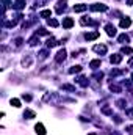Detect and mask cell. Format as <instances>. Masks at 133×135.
I'll return each instance as SVG.
<instances>
[{"mask_svg":"<svg viewBox=\"0 0 133 135\" xmlns=\"http://www.w3.org/2000/svg\"><path fill=\"white\" fill-rule=\"evenodd\" d=\"M22 42H24V39H22V38H16V39H14V44H16V46H20Z\"/></svg>","mask_w":133,"mask_h":135,"instance_id":"cell-30","label":"cell"},{"mask_svg":"<svg viewBox=\"0 0 133 135\" xmlns=\"http://www.w3.org/2000/svg\"><path fill=\"white\" fill-rule=\"evenodd\" d=\"M102 77H103V72H96L94 74V79H97V80H100Z\"/></svg>","mask_w":133,"mask_h":135,"instance_id":"cell-31","label":"cell"},{"mask_svg":"<svg viewBox=\"0 0 133 135\" xmlns=\"http://www.w3.org/2000/svg\"><path fill=\"white\" fill-rule=\"evenodd\" d=\"M72 25H74V19H72V17H66V19L63 21V27H64V28H71Z\"/></svg>","mask_w":133,"mask_h":135,"instance_id":"cell-8","label":"cell"},{"mask_svg":"<svg viewBox=\"0 0 133 135\" xmlns=\"http://www.w3.org/2000/svg\"><path fill=\"white\" fill-rule=\"evenodd\" d=\"M110 61H111L113 65H117V63L122 61V55H117V54H116V55H111V57H110Z\"/></svg>","mask_w":133,"mask_h":135,"instance_id":"cell-9","label":"cell"},{"mask_svg":"<svg viewBox=\"0 0 133 135\" xmlns=\"http://www.w3.org/2000/svg\"><path fill=\"white\" fill-rule=\"evenodd\" d=\"M127 132H128V133H133V126H128V127H127Z\"/></svg>","mask_w":133,"mask_h":135,"instance_id":"cell-36","label":"cell"},{"mask_svg":"<svg viewBox=\"0 0 133 135\" xmlns=\"http://www.w3.org/2000/svg\"><path fill=\"white\" fill-rule=\"evenodd\" d=\"M10 2H11V0H3V3H5V5H8Z\"/></svg>","mask_w":133,"mask_h":135,"instance_id":"cell-39","label":"cell"},{"mask_svg":"<svg viewBox=\"0 0 133 135\" xmlns=\"http://www.w3.org/2000/svg\"><path fill=\"white\" fill-rule=\"evenodd\" d=\"M127 5H133V0H127Z\"/></svg>","mask_w":133,"mask_h":135,"instance_id":"cell-38","label":"cell"},{"mask_svg":"<svg viewBox=\"0 0 133 135\" xmlns=\"http://www.w3.org/2000/svg\"><path fill=\"white\" fill-rule=\"evenodd\" d=\"M105 30H107V35H110V36H116V27H114V25L107 24V25H105Z\"/></svg>","mask_w":133,"mask_h":135,"instance_id":"cell-3","label":"cell"},{"mask_svg":"<svg viewBox=\"0 0 133 135\" xmlns=\"http://www.w3.org/2000/svg\"><path fill=\"white\" fill-rule=\"evenodd\" d=\"M13 7H14L16 10H22V8L25 7V0H16Z\"/></svg>","mask_w":133,"mask_h":135,"instance_id":"cell-12","label":"cell"},{"mask_svg":"<svg viewBox=\"0 0 133 135\" xmlns=\"http://www.w3.org/2000/svg\"><path fill=\"white\" fill-rule=\"evenodd\" d=\"M57 44H58V41H57V39L49 38V39H47V42H46V46H47L49 49H52V47H55V46H57Z\"/></svg>","mask_w":133,"mask_h":135,"instance_id":"cell-11","label":"cell"},{"mask_svg":"<svg viewBox=\"0 0 133 135\" xmlns=\"http://www.w3.org/2000/svg\"><path fill=\"white\" fill-rule=\"evenodd\" d=\"M89 135H97V133H89Z\"/></svg>","mask_w":133,"mask_h":135,"instance_id":"cell-40","label":"cell"},{"mask_svg":"<svg viewBox=\"0 0 133 135\" xmlns=\"http://www.w3.org/2000/svg\"><path fill=\"white\" fill-rule=\"evenodd\" d=\"M116 104H117V107H119V108H124V104H125V101H124V99H121V101H117Z\"/></svg>","mask_w":133,"mask_h":135,"instance_id":"cell-32","label":"cell"},{"mask_svg":"<svg viewBox=\"0 0 133 135\" xmlns=\"http://www.w3.org/2000/svg\"><path fill=\"white\" fill-rule=\"evenodd\" d=\"M64 10H66V3L60 2V3H58V7H57V13H61V11H64Z\"/></svg>","mask_w":133,"mask_h":135,"instance_id":"cell-18","label":"cell"},{"mask_svg":"<svg viewBox=\"0 0 133 135\" xmlns=\"http://www.w3.org/2000/svg\"><path fill=\"white\" fill-rule=\"evenodd\" d=\"M47 55H49V52H47V50H41V52H39V58H41V60H46V58H47Z\"/></svg>","mask_w":133,"mask_h":135,"instance_id":"cell-23","label":"cell"},{"mask_svg":"<svg viewBox=\"0 0 133 135\" xmlns=\"http://www.w3.org/2000/svg\"><path fill=\"white\" fill-rule=\"evenodd\" d=\"M89 10H91V11H107V10H108V7H107V5H103V3H94V5H91V7H89Z\"/></svg>","mask_w":133,"mask_h":135,"instance_id":"cell-1","label":"cell"},{"mask_svg":"<svg viewBox=\"0 0 133 135\" xmlns=\"http://www.w3.org/2000/svg\"><path fill=\"white\" fill-rule=\"evenodd\" d=\"M11 105L17 108V107H20V101L19 99H11Z\"/></svg>","mask_w":133,"mask_h":135,"instance_id":"cell-26","label":"cell"},{"mask_svg":"<svg viewBox=\"0 0 133 135\" xmlns=\"http://www.w3.org/2000/svg\"><path fill=\"white\" fill-rule=\"evenodd\" d=\"M66 55H67V52H66L64 49H61V50L57 54V57H55V61H57V63H63V61L66 60Z\"/></svg>","mask_w":133,"mask_h":135,"instance_id":"cell-2","label":"cell"},{"mask_svg":"<svg viewBox=\"0 0 133 135\" xmlns=\"http://www.w3.org/2000/svg\"><path fill=\"white\" fill-rule=\"evenodd\" d=\"M117 39H119V42H128V41H130L128 35H125V33H124V35H119V38H117Z\"/></svg>","mask_w":133,"mask_h":135,"instance_id":"cell-15","label":"cell"},{"mask_svg":"<svg viewBox=\"0 0 133 135\" xmlns=\"http://www.w3.org/2000/svg\"><path fill=\"white\" fill-rule=\"evenodd\" d=\"M39 16H41V17H50V16H52V11H50V10H44V11L39 13Z\"/></svg>","mask_w":133,"mask_h":135,"instance_id":"cell-16","label":"cell"},{"mask_svg":"<svg viewBox=\"0 0 133 135\" xmlns=\"http://www.w3.org/2000/svg\"><path fill=\"white\" fill-rule=\"evenodd\" d=\"M85 38H86L88 41H93V39L99 38V31H91V33H86V35H85Z\"/></svg>","mask_w":133,"mask_h":135,"instance_id":"cell-10","label":"cell"},{"mask_svg":"<svg viewBox=\"0 0 133 135\" xmlns=\"http://www.w3.org/2000/svg\"><path fill=\"white\" fill-rule=\"evenodd\" d=\"M22 98H24V99H25L27 102H30V101H31V96H30V94H24Z\"/></svg>","mask_w":133,"mask_h":135,"instance_id":"cell-34","label":"cell"},{"mask_svg":"<svg viewBox=\"0 0 133 135\" xmlns=\"http://www.w3.org/2000/svg\"><path fill=\"white\" fill-rule=\"evenodd\" d=\"M22 63H24V66H30V63H31V58H27V60H24Z\"/></svg>","mask_w":133,"mask_h":135,"instance_id":"cell-33","label":"cell"},{"mask_svg":"<svg viewBox=\"0 0 133 135\" xmlns=\"http://www.w3.org/2000/svg\"><path fill=\"white\" fill-rule=\"evenodd\" d=\"M102 112H103L105 115H113V110H111L110 107H103V108H102Z\"/></svg>","mask_w":133,"mask_h":135,"instance_id":"cell-28","label":"cell"},{"mask_svg":"<svg viewBox=\"0 0 133 135\" xmlns=\"http://www.w3.org/2000/svg\"><path fill=\"white\" fill-rule=\"evenodd\" d=\"M34 130H36L38 135H46V129H44V126H42L41 123H38V124L34 126Z\"/></svg>","mask_w":133,"mask_h":135,"instance_id":"cell-5","label":"cell"},{"mask_svg":"<svg viewBox=\"0 0 133 135\" xmlns=\"http://www.w3.org/2000/svg\"><path fill=\"white\" fill-rule=\"evenodd\" d=\"M36 35H49V31H47L46 28H39V30L36 31Z\"/></svg>","mask_w":133,"mask_h":135,"instance_id":"cell-29","label":"cell"},{"mask_svg":"<svg viewBox=\"0 0 133 135\" xmlns=\"http://www.w3.org/2000/svg\"><path fill=\"white\" fill-rule=\"evenodd\" d=\"M131 79H133V74H131Z\"/></svg>","mask_w":133,"mask_h":135,"instance_id":"cell-41","label":"cell"},{"mask_svg":"<svg viewBox=\"0 0 133 135\" xmlns=\"http://www.w3.org/2000/svg\"><path fill=\"white\" fill-rule=\"evenodd\" d=\"M36 44H39V38L38 36H33L30 39V46H36Z\"/></svg>","mask_w":133,"mask_h":135,"instance_id":"cell-22","label":"cell"},{"mask_svg":"<svg viewBox=\"0 0 133 135\" xmlns=\"http://www.w3.org/2000/svg\"><path fill=\"white\" fill-rule=\"evenodd\" d=\"M80 71H81V66H72V68L69 69L71 74H75V72H80Z\"/></svg>","mask_w":133,"mask_h":135,"instance_id":"cell-21","label":"cell"},{"mask_svg":"<svg viewBox=\"0 0 133 135\" xmlns=\"http://www.w3.org/2000/svg\"><path fill=\"white\" fill-rule=\"evenodd\" d=\"M80 24H81V25H86V24H91V19H89V17H81Z\"/></svg>","mask_w":133,"mask_h":135,"instance_id":"cell-27","label":"cell"},{"mask_svg":"<svg viewBox=\"0 0 133 135\" xmlns=\"http://www.w3.org/2000/svg\"><path fill=\"white\" fill-rule=\"evenodd\" d=\"M36 115H34V112H31V110H25L24 112V118H28V119H31V118H34Z\"/></svg>","mask_w":133,"mask_h":135,"instance_id":"cell-14","label":"cell"},{"mask_svg":"<svg viewBox=\"0 0 133 135\" xmlns=\"http://www.w3.org/2000/svg\"><path fill=\"white\" fill-rule=\"evenodd\" d=\"M77 83H78V85H81V86H88L89 80H88L86 77H78V79H77Z\"/></svg>","mask_w":133,"mask_h":135,"instance_id":"cell-13","label":"cell"},{"mask_svg":"<svg viewBox=\"0 0 133 135\" xmlns=\"http://www.w3.org/2000/svg\"><path fill=\"white\" fill-rule=\"evenodd\" d=\"M47 22H49V25H50V27H58V25H60L57 19H49Z\"/></svg>","mask_w":133,"mask_h":135,"instance_id":"cell-24","label":"cell"},{"mask_svg":"<svg viewBox=\"0 0 133 135\" xmlns=\"http://www.w3.org/2000/svg\"><path fill=\"white\" fill-rule=\"evenodd\" d=\"M89 66H91L93 69H97V68L100 66V60H93V61L89 63Z\"/></svg>","mask_w":133,"mask_h":135,"instance_id":"cell-17","label":"cell"},{"mask_svg":"<svg viewBox=\"0 0 133 135\" xmlns=\"http://www.w3.org/2000/svg\"><path fill=\"white\" fill-rule=\"evenodd\" d=\"M121 52H122V54H128V55H130V54H133V49H131V47H128V46H124Z\"/></svg>","mask_w":133,"mask_h":135,"instance_id":"cell-19","label":"cell"},{"mask_svg":"<svg viewBox=\"0 0 133 135\" xmlns=\"http://www.w3.org/2000/svg\"><path fill=\"white\" fill-rule=\"evenodd\" d=\"M128 66H130V68H133V58H131V60L128 61Z\"/></svg>","mask_w":133,"mask_h":135,"instance_id":"cell-37","label":"cell"},{"mask_svg":"<svg viewBox=\"0 0 133 135\" xmlns=\"http://www.w3.org/2000/svg\"><path fill=\"white\" fill-rule=\"evenodd\" d=\"M127 115H128V118H133V108L131 110H127Z\"/></svg>","mask_w":133,"mask_h":135,"instance_id":"cell-35","label":"cell"},{"mask_svg":"<svg viewBox=\"0 0 133 135\" xmlns=\"http://www.w3.org/2000/svg\"><path fill=\"white\" fill-rule=\"evenodd\" d=\"M86 10H88V7L83 5V3H78V5L74 7V11H75V13H83V11H86Z\"/></svg>","mask_w":133,"mask_h":135,"instance_id":"cell-7","label":"cell"},{"mask_svg":"<svg viewBox=\"0 0 133 135\" xmlns=\"http://www.w3.org/2000/svg\"><path fill=\"white\" fill-rule=\"evenodd\" d=\"M110 89H111V91H114V93H119V91H121V86H117V85L111 83V85H110Z\"/></svg>","mask_w":133,"mask_h":135,"instance_id":"cell-20","label":"cell"},{"mask_svg":"<svg viewBox=\"0 0 133 135\" xmlns=\"http://www.w3.org/2000/svg\"><path fill=\"white\" fill-rule=\"evenodd\" d=\"M119 25H121L122 28H128V27L131 25V21H130V17H125V19H121Z\"/></svg>","mask_w":133,"mask_h":135,"instance_id":"cell-6","label":"cell"},{"mask_svg":"<svg viewBox=\"0 0 133 135\" xmlns=\"http://www.w3.org/2000/svg\"><path fill=\"white\" fill-rule=\"evenodd\" d=\"M94 52H97V54H107V46H103V44H97V46H94Z\"/></svg>","mask_w":133,"mask_h":135,"instance_id":"cell-4","label":"cell"},{"mask_svg":"<svg viewBox=\"0 0 133 135\" xmlns=\"http://www.w3.org/2000/svg\"><path fill=\"white\" fill-rule=\"evenodd\" d=\"M63 89H67V91H75V86H72V85H67V83H64V85H63Z\"/></svg>","mask_w":133,"mask_h":135,"instance_id":"cell-25","label":"cell"}]
</instances>
